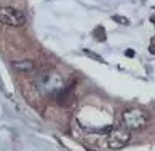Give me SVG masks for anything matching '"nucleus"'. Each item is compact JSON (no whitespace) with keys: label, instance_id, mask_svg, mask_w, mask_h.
I'll return each instance as SVG.
<instances>
[{"label":"nucleus","instance_id":"nucleus-5","mask_svg":"<svg viewBox=\"0 0 155 151\" xmlns=\"http://www.w3.org/2000/svg\"><path fill=\"white\" fill-rule=\"evenodd\" d=\"M11 65H13L15 70L22 72V73H27V72L34 70V62L32 61H15Z\"/></svg>","mask_w":155,"mask_h":151},{"label":"nucleus","instance_id":"nucleus-2","mask_svg":"<svg viewBox=\"0 0 155 151\" xmlns=\"http://www.w3.org/2000/svg\"><path fill=\"white\" fill-rule=\"evenodd\" d=\"M123 121H125V127L126 129H133V131H137V129H144V127L149 124V115L146 112H142L139 108H130L123 112Z\"/></svg>","mask_w":155,"mask_h":151},{"label":"nucleus","instance_id":"nucleus-9","mask_svg":"<svg viewBox=\"0 0 155 151\" xmlns=\"http://www.w3.org/2000/svg\"><path fill=\"white\" fill-rule=\"evenodd\" d=\"M149 51H150V54H155V38L150 40V46H149Z\"/></svg>","mask_w":155,"mask_h":151},{"label":"nucleus","instance_id":"nucleus-3","mask_svg":"<svg viewBox=\"0 0 155 151\" xmlns=\"http://www.w3.org/2000/svg\"><path fill=\"white\" fill-rule=\"evenodd\" d=\"M26 14L13 7H0V22L10 27H22L26 24Z\"/></svg>","mask_w":155,"mask_h":151},{"label":"nucleus","instance_id":"nucleus-1","mask_svg":"<svg viewBox=\"0 0 155 151\" xmlns=\"http://www.w3.org/2000/svg\"><path fill=\"white\" fill-rule=\"evenodd\" d=\"M35 88L38 92H42L43 96H51V94H56L64 89V80L59 73L56 72H48V73H43L40 75L35 81Z\"/></svg>","mask_w":155,"mask_h":151},{"label":"nucleus","instance_id":"nucleus-6","mask_svg":"<svg viewBox=\"0 0 155 151\" xmlns=\"http://www.w3.org/2000/svg\"><path fill=\"white\" fill-rule=\"evenodd\" d=\"M93 35H94V38L97 40V42H106V30H104V27L102 26H99V27H96L94 30H93Z\"/></svg>","mask_w":155,"mask_h":151},{"label":"nucleus","instance_id":"nucleus-7","mask_svg":"<svg viewBox=\"0 0 155 151\" xmlns=\"http://www.w3.org/2000/svg\"><path fill=\"white\" fill-rule=\"evenodd\" d=\"M83 54H87L88 57H91V59H94V61H97V62H104V59L99 56V54H96V53H93L91 49H83Z\"/></svg>","mask_w":155,"mask_h":151},{"label":"nucleus","instance_id":"nucleus-8","mask_svg":"<svg viewBox=\"0 0 155 151\" xmlns=\"http://www.w3.org/2000/svg\"><path fill=\"white\" fill-rule=\"evenodd\" d=\"M112 19L117 21V22H120V24H123V26H130V21L126 19V18H122V16H114Z\"/></svg>","mask_w":155,"mask_h":151},{"label":"nucleus","instance_id":"nucleus-4","mask_svg":"<svg viewBox=\"0 0 155 151\" xmlns=\"http://www.w3.org/2000/svg\"><path fill=\"white\" fill-rule=\"evenodd\" d=\"M130 138H131L130 131L126 129V127L118 126V127H115V129H112V132L109 134L107 146L112 148V149H120V148H123L125 145L130 142Z\"/></svg>","mask_w":155,"mask_h":151}]
</instances>
